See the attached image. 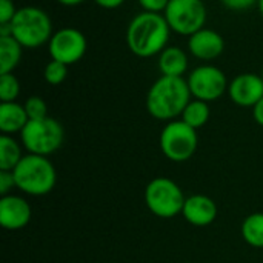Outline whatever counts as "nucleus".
<instances>
[{
  "label": "nucleus",
  "instance_id": "f257e3e1",
  "mask_svg": "<svg viewBox=\"0 0 263 263\" xmlns=\"http://www.w3.org/2000/svg\"><path fill=\"white\" fill-rule=\"evenodd\" d=\"M171 28L163 14L140 12L128 25L126 43L129 51L142 59L160 54L170 40Z\"/></svg>",
  "mask_w": 263,
  "mask_h": 263
},
{
  "label": "nucleus",
  "instance_id": "f03ea898",
  "mask_svg": "<svg viewBox=\"0 0 263 263\" xmlns=\"http://www.w3.org/2000/svg\"><path fill=\"white\" fill-rule=\"evenodd\" d=\"M191 91L183 77H159L148 91L146 109L157 120H173L182 116L191 102Z\"/></svg>",
  "mask_w": 263,
  "mask_h": 263
},
{
  "label": "nucleus",
  "instance_id": "7ed1b4c3",
  "mask_svg": "<svg viewBox=\"0 0 263 263\" xmlns=\"http://www.w3.org/2000/svg\"><path fill=\"white\" fill-rule=\"evenodd\" d=\"M9 28L11 35L26 49H34L48 43L54 34L49 14L37 6L18 8Z\"/></svg>",
  "mask_w": 263,
  "mask_h": 263
},
{
  "label": "nucleus",
  "instance_id": "20e7f679",
  "mask_svg": "<svg viewBox=\"0 0 263 263\" xmlns=\"http://www.w3.org/2000/svg\"><path fill=\"white\" fill-rule=\"evenodd\" d=\"M15 186L29 196H45L55 185V170L45 156L28 154L14 168Z\"/></svg>",
  "mask_w": 263,
  "mask_h": 263
},
{
  "label": "nucleus",
  "instance_id": "39448f33",
  "mask_svg": "<svg viewBox=\"0 0 263 263\" xmlns=\"http://www.w3.org/2000/svg\"><path fill=\"white\" fill-rule=\"evenodd\" d=\"M22 142L29 154L49 156L55 153L63 143V126L52 117L40 120H29L20 133Z\"/></svg>",
  "mask_w": 263,
  "mask_h": 263
},
{
  "label": "nucleus",
  "instance_id": "423d86ee",
  "mask_svg": "<svg viewBox=\"0 0 263 263\" xmlns=\"http://www.w3.org/2000/svg\"><path fill=\"white\" fill-rule=\"evenodd\" d=\"M185 200L186 199L179 185L166 177L151 180L145 190L146 206L154 216L162 219H171L182 214Z\"/></svg>",
  "mask_w": 263,
  "mask_h": 263
},
{
  "label": "nucleus",
  "instance_id": "0eeeda50",
  "mask_svg": "<svg viewBox=\"0 0 263 263\" xmlns=\"http://www.w3.org/2000/svg\"><path fill=\"white\" fill-rule=\"evenodd\" d=\"M173 32L193 35L206 22V8L202 0H170L163 12Z\"/></svg>",
  "mask_w": 263,
  "mask_h": 263
},
{
  "label": "nucleus",
  "instance_id": "6e6552de",
  "mask_svg": "<svg viewBox=\"0 0 263 263\" xmlns=\"http://www.w3.org/2000/svg\"><path fill=\"white\" fill-rule=\"evenodd\" d=\"M197 129L186 125L183 120L170 122L160 134V148L173 162H185L197 149Z\"/></svg>",
  "mask_w": 263,
  "mask_h": 263
},
{
  "label": "nucleus",
  "instance_id": "1a4fd4ad",
  "mask_svg": "<svg viewBox=\"0 0 263 263\" xmlns=\"http://www.w3.org/2000/svg\"><path fill=\"white\" fill-rule=\"evenodd\" d=\"M188 86L191 96L197 100L214 102L228 91V80L225 72L214 65H200L188 76Z\"/></svg>",
  "mask_w": 263,
  "mask_h": 263
},
{
  "label": "nucleus",
  "instance_id": "9d476101",
  "mask_svg": "<svg viewBox=\"0 0 263 263\" xmlns=\"http://www.w3.org/2000/svg\"><path fill=\"white\" fill-rule=\"evenodd\" d=\"M88 42L82 31L76 28H62L55 31L48 42V51L52 60L72 65L86 54Z\"/></svg>",
  "mask_w": 263,
  "mask_h": 263
},
{
  "label": "nucleus",
  "instance_id": "9b49d317",
  "mask_svg": "<svg viewBox=\"0 0 263 263\" xmlns=\"http://www.w3.org/2000/svg\"><path fill=\"white\" fill-rule=\"evenodd\" d=\"M230 99L239 106H254L263 97L262 76L245 72L234 77L228 85Z\"/></svg>",
  "mask_w": 263,
  "mask_h": 263
},
{
  "label": "nucleus",
  "instance_id": "f8f14e48",
  "mask_svg": "<svg viewBox=\"0 0 263 263\" xmlns=\"http://www.w3.org/2000/svg\"><path fill=\"white\" fill-rule=\"evenodd\" d=\"M31 220V206L17 196H3L0 200V225L8 231L25 228Z\"/></svg>",
  "mask_w": 263,
  "mask_h": 263
},
{
  "label": "nucleus",
  "instance_id": "ddd939ff",
  "mask_svg": "<svg viewBox=\"0 0 263 263\" xmlns=\"http://www.w3.org/2000/svg\"><path fill=\"white\" fill-rule=\"evenodd\" d=\"M188 49L199 60H214L223 52L225 40L217 31L202 28L196 34L190 35Z\"/></svg>",
  "mask_w": 263,
  "mask_h": 263
},
{
  "label": "nucleus",
  "instance_id": "4468645a",
  "mask_svg": "<svg viewBox=\"0 0 263 263\" xmlns=\"http://www.w3.org/2000/svg\"><path fill=\"white\" fill-rule=\"evenodd\" d=\"M182 214L191 225L206 227L214 222V219L217 216V206L210 197L197 194V196H191L185 200Z\"/></svg>",
  "mask_w": 263,
  "mask_h": 263
},
{
  "label": "nucleus",
  "instance_id": "2eb2a0df",
  "mask_svg": "<svg viewBox=\"0 0 263 263\" xmlns=\"http://www.w3.org/2000/svg\"><path fill=\"white\" fill-rule=\"evenodd\" d=\"M29 122L26 109L23 105L15 102L0 103V131L3 134L22 133V129Z\"/></svg>",
  "mask_w": 263,
  "mask_h": 263
},
{
  "label": "nucleus",
  "instance_id": "dca6fc26",
  "mask_svg": "<svg viewBox=\"0 0 263 263\" xmlns=\"http://www.w3.org/2000/svg\"><path fill=\"white\" fill-rule=\"evenodd\" d=\"M159 69L162 76L183 77L188 69V55L179 46H166L159 54Z\"/></svg>",
  "mask_w": 263,
  "mask_h": 263
},
{
  "label": "nucleus",
  "instance_id": "f3484780",
  "mask_svg": "<svg viewBox=\"0 0 263 263\" xmlns=\"http://www.w3.org/2000/svg\"><path fill=\"white\" fill-rule=\"evenodd\" d=\"M23 46L12 35H0V74H9L22 59Z\"/></svg>",
  "mask_w": 263,
  "mask_h": 263
},
{
  "label": "nucleus",
  "instance_id": "a211bd4d",
  "mask_svg": "<svg viewBox=\"0 0 263 263\" xmlns=\"http://www.w3.org/2000/svg\"><path fill=\"white\" fill-rule=\"evenodd\" d=\"M22 160V151L18 143L8 134L0 136V170L14 171Z\"/></svg>",
  "mask_w": 263,
  "mask_h": 263
},
{
  "label": "nucleus",
  "instance_id": "6ab92c4d",
  "mask_svg": "<svg viewBox=\"0 0 263 263\" xmlns=\"http://www.w3.org/2000/svg\"><path fill=\"white\" fill-rule=\"evenodd\" d=\"M242 237L251 247L263 248V213H254L243 220Z\"/></svg>",
  "mask_w": 263,
  "mask_h": 263
},
{
  "label": "nucleus",
  "instance_id": "aec40b11",
  "mask_svg": "<svg viewBox=\"0 0 263 263\" xmlns=\"http://www.w3.org/2000/svg\"><path fill=\"white\" fill-rule=\"evenodd\" d=\"M210 119V106H208V102H203V100H191L185 111L182 112V120L190 125L191 128L197 129V128H202Z\"/></svg>",
  "mask_w": 263,
  "mask_h": 263
},
{
  "label": "nucleus",
  "instance_id": "412c9836",
  "mask_svg": "<svg viewBox=\"0 0 263 263\" xmlns=\"http://www.w3.org/2000/svg\"><path fill=\"white\" fill-rule=\"evenodd\" d=\"M20 92V83L17 77L9 74H0V100L2 102H15Z\"/></svg>",
  "mask_w": 263,
  "mask_h": 263
},
{
  "label": "nucleus",
  "instance_id": "4be33fe9",
  "mask_svg": "<svg viewBox=\"0 0 263 263\" xmlns=\"http://www.w3.org/2000/svg\"><path fill=\"white\" fill-rule=\"evenodd\" d=\"M68 76V65L62 63V62H57V60H49L46 65H45V69H43V77L46 80V83L49 85H60Z\"/></svg>",
  "mask_w": 263,
  "mask_h": 263
},
{
  "label": "nucleus",
  "instance_id": "5701e85b",
  "mask_svg": "<svg viewBox=\"0 0 263 263\" xmlns=\"http://www.w3.org/2000/svg\"><path fill=\"white\" fill-rule=\"evenodd\" d=\"M25 109L26 114L29 117V120H40L48 117V106L45 103V100L39 96H31L26 102H25Z\"/></svg>",
  "mask_w": 263,
  "mask_h": 263
},
{
  "label": "nucleus",
  "instance_id": "b1692460",
  "mask_svg": "<svg viewBox=\"0 0 263 263\" xmlns=\"http://www.w3.org/2000/svg\"><path fill=\"white\" fill-rule=\"evenodd\" d=\"M17 12L12 0H0V25H9Z\"/></svg>",
  "mask_w": 263,
  "mask_h": 263
},
{
  "label": "nucleus",
  "instance_id": "393cba45",
  "mask_svg": "<svg viewBox=\"0 0 263 263\" xmlns=\"http://www.w3.org/2000/svg\"><path fill=\"white\" fill-rule=\"evenodd\" d=\"M170 0H139V5L142 6L143 11L146 12H157L162 14L165 12Z\"/></svg>",
  "mask_w": 263,
  "mask_h": 263
},
{
  "label": "nucleus",
  "instance_id": "a878e982",
  "mask_svg": "<svg viewBox=\"0 0 263 263\" xmlns=\"http://www.w3.org/2000/svg\"><path fill=\"white\" fill-rule=\"evenodd\" d=\"M220 2L227 9L240 12V11H247V9L253 8L254 5H257L259 0H220Z\"/></svg>",
  "mask_w": 263,
  "mask_h": 263
},
{
  "label": "nucleus",
  "instance_id": "bb28decb",
  "mask_svg": "<svg viewBox=\"0 0 263 263\" xmlns=\"http://www.w3.org/2000/svg\"><path fill=\"white\" fill-rule=\"evenodd\" d=\"M15 186V179L12 171H3L0 170V194L2 197L8 194V191Z\"/></svg>",
  "mask_w": 263,
  "mask_h": 263
},
{
  "label": "nucleus",
  "instance_id": "cd10ccee",
  "mask_svg": "<svg viewBox=\"0 0 263 263\" xmlns=\"http://www.w3.org/2000/svg\"><path fill=\"white\" fill-rule=\"evenodd\" d=\"M94 2L103 9H116L125 3V0H94Z\"/></svg>",
  "mask_w": 263,
  "mask_h": 263
},
{
  "label": "nucleus",
  "instance_id": "c85d7f7f",
  "mask_svg": "<svg viewBox=\"0 0 263 263\" xmlns=\"http://www.w3.org/2000/svg\"><path fill=\"white\" fill-rule=\"evenodd\" d=\"M253 117L260 126H263V97L253 106Z\"/></svg>",
  "mask_w": 263,
  "mask_h": 263
},
{
  "label": "nucleus",
  "instance_id": "c756f323",
  "mask_svg": "<svg viewBox=\"0 0 263 263\" xmlns=\"http://www.w3.org/2000/svg\"><path fill=\"white\" fill-rule=\"evenodd\" d=\"M60 5H63V6H77V5H80V3H83V2H86V0H57Z\"/></svg>",
  "mask_w": 263,
  "mask_h": 263
},
{
  "label": "nucleus",
  "instance_id": "7c9ffc66",
  "mask_svg": "<svg viewBox=\"0 0 263 263\" xmlns=\"http://www.w3.org/2000/svg\"><path fill=\"white\" fill-rule=\"evenodd\" d=\"M257 6H259V11H260V14H262L263 17V0H259V2H257Z\"/></svg>",
  "mask_w": 263,
  "mask_h": 263
},
{
  "label": "nucleus",
  "instance_id": "2f4dec72",
  "mask_svg": "<svg viewBox=\"0 0 263 263\" xmlns=\"http://www.w3.org/2000/svg\"><path fill=\"white\" fill-rule=\"evenodd\" d=\"M262 79H263V71H262Z\"/></svg>",
  "mask_w": 263,
  "mask_h": 263
}]
</instances>
